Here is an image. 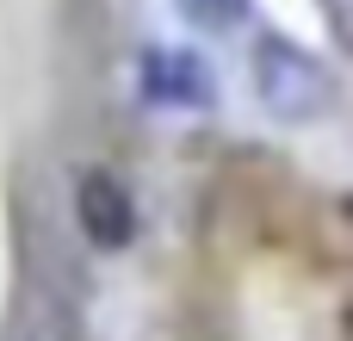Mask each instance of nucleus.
Listing matches in <instances>:
<instances>
[{
  "instance_id": "f257e3e1",
  "label": "nucleus",
  "mask_w": 353,
  "mask_h": 341,
  "mask_svg": "<svg viewBox=\"0 0 353 341\" xmlns=\"http://www.w3.org/2000/svg\"><path fill=\"white\" fill-rule=\"evenodd\" d=\"M248 81H254L261 106H267L279 124H316V118H329V112L341 106L335 68H329L316 50L279 37V31L254 37V50H248Z\"/></svg>"
},
{
  "instance_id": "f03ea898",
  "label": "nucleus",
  "mask_w": 353,
  "mask_h": 341,
  "mask_svg": "<svg viewBox=\"0 0 353 341\" xmlns=\"http://www.w3.org/2000/svg\"><path fill=\"white\" fill-rule=\"evenodd\" d=\"M74 224H81V236H87L93 249H105V255L130 249V236H137V199H130V186H124L112 168H87V174L74 180Z\"/></svg>"
},
{
  "instance_id": "7ed1b4c3",
  "label": "nucleus",
  "mask_w": 353,
  "mask_h": 341,
  "mask_svg": "<svg viewBox=\"0 0 353 341\" xmlns=\"http://www.w3.org/2000/svg\"><path fill=\"white\" fill-rule=\"evenodd\" d=\"M137 81L149 106H211L217 99V81L192 50H143Z\"/></svg>"
},
{
  "instance_id": "20e7f679",
  "label": "nucleus",
  "mask_w": 353,
  "mask_h": 341,
  "mask_svg": "<svg viewBox=\"0 0 353 341\" xmlns=\"http://www.w3.org/2000/svg\"><path fill=\"white\" fill-rule=\"evenodd\" d=\"M174 6L192 31H230V25L248 19V0H174Z\"/></svg>"
},
{
  "instance_id": "39448f33",
  "label": "nucleus",
  "mask_w": 353,
  "mask_h": 341,
  "mask_svg": "<svg viewBox=\"0 0 353 341\" xmlns=\"http://www.w3.org/2000/svg\"><path fill=\"white\" fill-rule=\"evenodd\" d=\"M323 12H329V31H335V43H347V0H323Z\"/></svg>"
}]
</instances>
